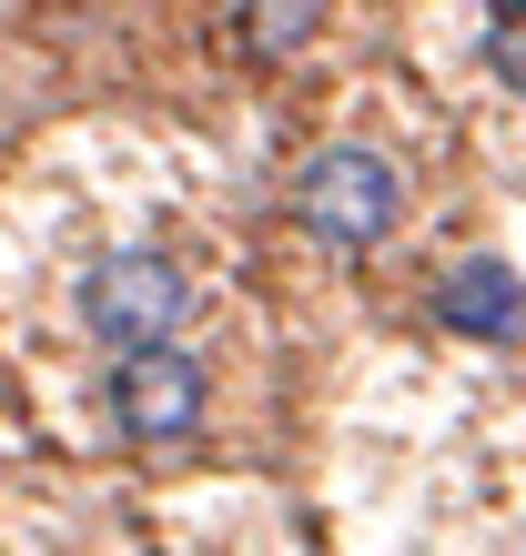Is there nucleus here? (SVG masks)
I'll list each match as a JSON object with an SVG mask.
<instances>
[{
    "mask_svg": "<svg viewBox=\"0 0 526 556\" xmlns=\"http://www.w3.org/2000/svg\"><path fill=\"white\" fill-rule=\"evenodd\" d=\"M112 425H122V445H183L203 425V365L183 344L122 354L112 365Z\"/></svg>",
    "mask_w": 526,
    "mask_h": 556,
    "instance_id": "nucleus-3",
    "label": "nucleus"
},
{
    "mask_svg": "<svg viewBox=\"0 0 526 556\" xmlns=\"http://www.w3.org/2000/svg\"><path fill=\"white\" fill-rule=\"evenodd\" d=\"M394 203H405V182H394V162L375 142H324L304 173H293V213H304V233H324L335 253H365L394 233Z\"/></svg>",
    "mask_w": 526,
    "mask_h": 556,
    "instance_id": "nucleus-2",
    "label": "nucleus"
},
{
    "mask_svg": "<svg viewBox=\"0 0 526 556\" xmlns=\"http://www.w3.org/2000/svg\"><path fill=\"white\" fill-rule=\"evenodd\" d=\"M183 314H192L183 264H162V253H142V243H122V253H102V264H82V334H102L112 354L173 344Z\"/></svg>",
    "mask_w": 526,
    "mask_h": 556,
    "instance_id": "nucleus-1",
    "label": "nucleus"
},
{
    "mask_svg": "<svg viewBox=\"0 0 526 556\" xmlns=\"http://www.w3.org/2000/svg\"><path fill=\"white\" fill-rule=\"evenodd\" d=\"M425 304H436V324H446V334H466V344H516V334H526V283L497 264V253L455 264Z\"/></svg>",
    "mask_w": 526,
    "mask_h": 556,
    "instance_id": "nucleus-4",
    "label": "nucleus"
},
{
    "mask_svg": "<svg viewBox=\"0 0 526 556\" xmlns=\"http://www.w3.org/2000/svg\"><path fill=\"white\" fill-rule=\"evenodd\" d=\"M223 30H234V51H253V61H284L293 41H304V30H324V11H304V0H284V11H234Z\"/></svg>",
    "mask_w": 526,
    "mask_h": 556,
    "instance_id": "nucleus-5",
    "label": "nucleus"
},
{
    "mask_svg": "<svg viewBox=\"0 0 526 556\" xmlns=\"http://www.w3.org/2000/svg\"><path fill=\"white\" fill-rule=\"evenodd\" d=\"M486 72L506 91H526V0H497V11H486Z\"/></svg>",
    "mask_w": 526,
    "mask_h": 556,
    "instance_id": "nucleus-6",
    "label": "nucleus"
}]
</instances>
